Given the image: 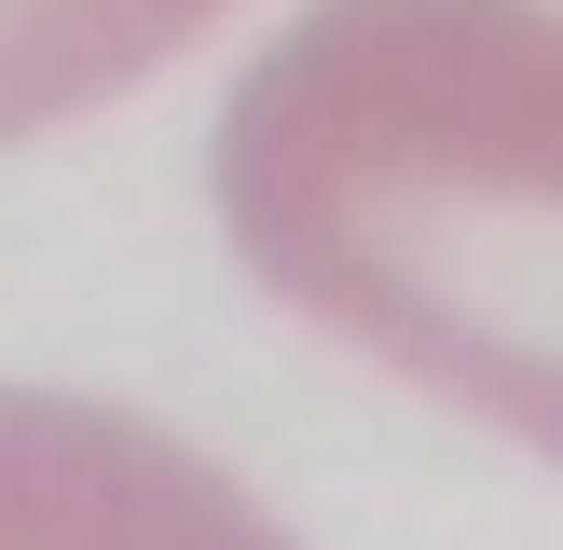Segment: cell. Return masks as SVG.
I'll return each mask as SVG.
<instances>
[{
  "mask_svg": "<svg viewBox=\"0 0 563 550\" xmlns=\"http://www.w3.org/2000/svg\"><path fill=\"white\" fill-rule=\"evenodd\" d=\"M220 220L289 317L563 454L550 0H317L220 110Z\"/></svg>",
  "mask_w": 563,
  "mask_h": 550,
  "instance_id": "6da1fadb",
  "label": "cell"
},
{
  "mask_svg": "<svg viewBox=\"0 0 563 550\" xmlns=\"http://www.w3.org/2000/svg\"><path fill=\"white\" fill-rule=\"evenodd\" d=\"M0 550H289V522L152 413L0 385Z\"/></svg>",
  "mask_w": 563,
  "mask_h": 550,
  "instance_id": "7a4b0ae2",
  "label": "cell"
},
{
  "mask_svg": "<svg viewBox=\"0 0 563 550\" xmlns=\"http://www.w3.org/2000/svg\"><path fill=\"white\" fill-rule=\"evenodd\" d=\"M234 0H0V152L97 110V97H124V82H152Z\"/></svg>",
  "mask_w": 563,
  "mask_h": 550,
  "instance_id": "3957f363",
  "label": "cell"
}]
</instances>
